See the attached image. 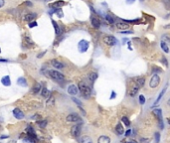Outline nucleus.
Returning a JSON list of instances; mask_svg holds the SVG:
<instances>
[{
    "mask_svg": "<svg viewBox=\"0 0 170 143\" xmlns=\"http://www.w3.org/2000/svg\"><path fill=\"white\" fill-rule=\"evenodd\" d=\"M78 88L80 89V92L84 95V96H89L90 93H91V89L90 87L85 83V81H80L79 82V85H78Z\"/></svg>",
    "mask_w": 170,
    "mask_h": 143,
    "instance_id": "obj_1",
    "label": "nucleus"
},
{
    "mask_svg": "<svg viewBox=\"0 0 170 143\" xmlns=\"http://www.w3.org/2000/svg\"><path fill=\"white\" fill-rule=\"evenodd\" d=\"M49 74H50V76H51L52 78H54L55 80L61 81V80H64V78H65V76H64L63 73H61L60 72L54 71V70L49 71Z\"/></svg>",
    "mask_w": 170,
    "mask_h": 143,
    "instance_id": "obj_2",
    "label": "nucleus"
},
{
    "mask_svg": "<svg viewBox=\"0 0 170 143\" xmlns=\"http://www.w3.org/2000/svg\"><path fill=\"white\" fill-rule=\"evenodd\" d=\"M153 113L155 116H157L158 118V124H159V128L160 129H163L164 128V124H163V119H162V112L160 109H154L153 110Z\"/></svg>",
    "mask_w": 170,
    "mask_h": 143,
    "instance_id": "obj_3",
    "label": "nucleus"
},
{
    "mask_svg": "<svg viewBox=\"0 0 170 143\" xmlns=\"http://www.w3.org/2000/svg\"><path fill=\"white\" fill-rule=\"evenodd\" d=\"M103 42L107 45V46H114L115 44H116V39L113 37V36H111V35H107V36H105V37H103Z\"/></svg>",
    "mask_w": 170,
    "mask_h": 143,
    "instance_id": "obj_4",
    "label": "nucleus"
},
{
    "mask_svg": "<svg viewBox=\"0 0 170 143\" xmlns=\"http://www.w3.org/2000/svg\"><path fill=\"white\" fill-rule=\"evenodd\" d=\"M88 42L86 41V40H81L80 42H79V44H78V47H79V51L81 52V53H85L87 51V49H88Z\"/></svg>",
    "mask_w": 170,
    "mask_h": 143,
    "instance_id": "obj_5",
    "label": "nucleus"
},
{
    "mask_svg": "<svg viewBox=\"0 0 170 143\" xmlns=\"http://www.w3.org/2000/svg\"><path fill=\"white\" fill-rule=\"evenodd\" d=\"M159 82H160V77H159V75L154 74V75L151 77L150 81H149V86H150L151 88H154V87H156V86L159 84Z\"/></svg>",
    "mask_w": 170,
    "mask_h": 143,
    "instance_id": "obj_6",
    "label": "nucleus"
},
{
    "mask_svg": "<svg viewBox=\"0 0 170 143\" xmlns=\"http://www.w3.org/2000/svg\"><path fill=\"white\" fill-rule=\"evenodd\" d=\"M81 133V125H74L71 129V134L74 137H78Z\"/></svg>",
    "mask_w": 170,
    "mask_h": 143,
    "instance_id": "obj_7",
    "label": "nucleus"
},
{
    "mask_svg": "<svg viewBox=\"0 0 170 143\" xmlns=\"http://www.w3.org/2000/svg\"><path fill=\"white\" fill-rule=\"evenodd\" d=\"M80 120H81V117L78 114H75V113L70 114V115L67 116V121H69V122H78Z\"/></svg>",
    "mask_w": 170,
    "mask_h": 143,
    "instance_id": "obj_8",
    "label": "nucleus"
},
{
    "mask_svg": "<svg viewBox=\"0 0 170 143\" xmlns=\"http://www.w3.org/2000/svg\"><path fill=\"white\" fill-rule=\"evenodd\" d=\"M78 91H79V88H78V86H77V85H75V84H71V85H69V86H68V93H69V94H71V95H75V94H77V93H78Z\"/></svg>",
    "mask_w": 170,
    "mask_h": 143,
    "instance_id": "obj_9",
    "label": "nucleus"
},
{
    "mask_svg": "<svg viewBox=\"0 0 170 143\" xmlns=\"http://www.w3.org/2000/svg\"><path fill=\"white\" fill-rule=\"evenodd\" d=\"M13 115H14V117L16 119H22V118H24V113L19 108H15L13 110Z\"/></svg>",
    "mask_w": 170,
    "mask_h": 143,
    "instance_id": "obj_10",
    "label": "nucleus"
},
{
    "mask_svg": "<svg viewBox=\"0 0 170 143\" xmlns=\"http://www.w3.org/2000/svg\"><path fill=\"white\" fill-rule=\"evenodd\" d=\"M90 22H91V25H92V27L93 28H99V26H100V21H99V19L98 18H96V17H91L90 18Z\"/></svg>",
    "mask_w": 170,
    "mask_h": 143,
    "instance_id": "obj_11",
    "label": "nucleus"
},
{
    "mask_svg": "<svg viewBox=\"0 0 170 143\" xmlns=\"http://www.w3.org/2000/svg\"><path fill=\"white\" fill-rule=\"evenodd\" d=\"M1 82H2V84H3V85H5V86H9V85L11 84L10 76H9V75H5V76H3V77L1 78Z\"/></svg>",
    "mask_w": 170,
    "mask_h": 143,
    "instance_id": "obj_12",
    "label": "nucleus"
},
{
    "mask_svg": "<svg viewBox=\"0 0 170 143\" xmlns=\"http://www.w3.org/2000/svg\"><path fill=\"white\" fill-rule=\"evenodd\" d=\"M52 65H53V67H55L56 69H63L64 68V64L63 63H61V62H59V61H57V60H52Z\"/></svg>",
    "mask_w": 170,
    "mask_h": 143,
    "instance_id": "obj_13",
    "label": "nucleus"
},
{
    "mask_svg": "<svg viewBox=\"0 0 170 143\" xmlns=\"http://www.w3.org/2000/svg\"><path fill=\"white\" fill-rule=\"evenodd\" d=\"M140 87L137 85V84H134L132 87H131V89H130V91H129V95L130 96H134V95H136V93L138 92V89H139Z\"/></svg>",
    "mask_w": 170,
    "mask_h": 143,
    "instance_id": "obj_14",
    "label": "nucleus"
},
{
    "mask_svg": "<svg viewBox=\"0 0 170 143\" xmlns=\"http://www.w3.org/2000/svg\"><path fill=\"white\" fill-rule=\"evenodd\" d=\"M63 5H65V2H64V1H56V2L52 3L50 6H51V7H55V9H59V8H61Z\"/></svg>",
    "mask_w": 170,
    "mask_h": 143,
    "instance_id": "obj_15",
    "label": "nucleus"
},
{
    "mask_svg": "<svg viewBox=\"0 0 170 143\" xmlns=\"http://www.w3.org/2000/svg\"><path fill=\"white\" fill-rule=\"evenodd\" d=\"M116 27L119 29V30H125V29H127L128 28V24H126L125 22H118V23H116Z\"/></svg>",
    "mask_w": 170,
    "mask_h": 143,
    "instance_id": "obj_16",
    "label": "nucleus"
},
{
    "mask_svg": "<svg viewBox=\"0 0 170 143\" xmlns=\"http://www.w3.org/2000/svg\"><path fill=\"white\" fill-rule=\"evenodd\" d=\"M52 23H53V26H54V29H55L56 35H57V36H60V35H61V33H62V31H61V29H60L59 25H58V24L56 23V21H54V20H52Z\"/></svg>",
    "mask_w": 170,
    "mask_h": 143,
    "instance_id": "obj_17",
    "label": "nucleus"
},
{
    "mask_svg": "<svg viewBox=\"0 0 170 143\" xmlns=\"http://www.w3.org/2000/svg\"><path fill=\"white\" fill-rule=\"evenodd\" d=\"M97 143H110V138L102 135L97 139Z\"/></svg>",
    "mask_w": 170,
    "mask_h": 143,
    "instance_id": "obj_18",
    "label": "nucleus"
},
{
    "mask_svg": "<svg viewBox=\"0 0 170 143\" xmlns=\"http://www.w3.org/2000/svg\"><path fill=\"white\" fill-rule=\"evenodd\" d=\"M35 18H36V14L30 13V14H27V15L24 17V20H25V21H27V22H32Z\"/></svg>",
    "mask_w": 170,
    "mask_h": 143,
    "instance_id": "obj_19",
    "label": "nucleus"
},
{
    "mask_svg": "<svg viewBox=\"0 0 170 143\" xmlns=\"http://www.w3.org/2000/svg\"><path fill=\"white\" fill-rule=\"evenodd\" d=\"M26 132L28 133V135H29L30 137H34V138H36V133H35L34 129H33L31 126H28V127L26 128Z\"/></svg>",
    "mask_w": 170,
    "mask_h": 143,
    "instance_id": "obj_20",
    "label": "nucleus"
},
{
    "mask_svg": "<svg viewBox=\"0 0 170 143\" xmlns=\"http://www.w3.org/2000/svg\"><path fill=\"white\" fill-rule=\"evenodd\" d=\"M115 131H116V133H117L118 135H121V134H123V132H124V128H123V126H122L120 123H118V124L116 125V127H115Z\"/></svg>",
    "mask_w": 170,
    "mask_h": 143,
    "instance_id": "obj_21",
    "label": "nucleus"
},
{
    "mask_svg": "<svg viewBox=\"0 0 170 143\" xmlns=\"http://www.w3.org/2000/svg\"><path fill=\"white\" fill-rule=\"evenodd\" d=\"M80 143H92V140L88 136H83L80 138Z\"/></svg>",
    "mask_w": 170,
    "mask_h": 143,
    "instance_id": "obj_22",
    "label": "nucleus"
},
{
    "mask_svg": "<svg viewBox=\"0 0 170 143\" xmlns=\"http://www.w3.org/2000/svg\"><path fill=\"white\" fill-rule=\"evenodd\" d=\"M17 83L19 85H21V86H27V81H26V79L24 77H19L18 80H17Z\"/></svg>",
    "mask_w": 170,
    "mask_h": 143,
    "instance_id": "obj_23",
    "label": "nucleus"
},
{
    "mask_svg": "<svg viewBox=\"0 0 170 143\" xmlns=\"http://www.w3.org/2000/svg\"><path fill=\"white\" fill-rule=\"evenodd\" d=\"M41 95L43 97H49L50 96V91L46 88V87H43L42 90H41Z\"/></svg>",
    "mask_w": 170,
    "mask_h": 143,
    "instance_id": "obj_24",
    "label": "nucleus"
},
{
    "mask_svg": "<svg viewBox=\"0 0 170 143\" xmlns=\"http://www.w3.org/2000/svg\"><path fill=\"white\" fill-rule=\"evenodd\" d=\"M96 78H97V73H95V72H90V73L88 74V79H89L91 82H93Z\"/></svg>",
    "mask_w": 170,
    "mask_h": 143,
    "instance_id": "obj_25",
    "label": "nucleus"
},
{
    "mask_svg": "<svg viewBox=\"0 0 170 143\" xmlns=\"http://www.w3.org/2000/svg\"><path fill=\"white\" fill-rule=\"evenodd\" d=\"M40 89H41V84L39 82H37V83H35V85H34L32 90H33L34 93H38V92H40Z\"/></svg>",
    "mask_w": 170,
    "mask_h": 143,
    "instance_id": "obj_26",
    "label": "nucleus"
},
{
    "mask_svg": "<svg viewBox=\"0 0 170 143\" xmlns=\"http://www.w3.org/2000/svg\"><path fill=\"white\" fill-rule=\"evenodd\" d=\"M144 82H145V79H144L143 77H141V78H138V79H136V84H137V85H138L139 87L143 86Z\"/></svg>",
    "mask_w": 170,
    "mask_h": 143,
    "instance_id": "obj_27",
    "label": "nucleus"
},
{
    "mask_svg": "<svg viewBox=\"0 0 170 143\" xmlns=\"http://www.w3.org/2000/svg\"><path fill=\"white\" fill-rule=\"evenodd\" d=\"M165 91H166V87H164V88H163V90H161V92L159 93V95H158V97H157V99H156V100H155V102H154L155 104H157V103L159 102V100L161 99V97H162V95L164 94V92H165Z\"/></svg>",
    "mask_w": 170,
    "mask_h": 143,
    "instance_id": "obj_28",
    "label": "nucleus"
},
{
    "mask_svg": "<svg viewBox=\"0 0 170 143\" xmlns=\"http://www.w3.org/2000/svg\"><path fill=\"white\" fill-rule=\"evenodd\" d=\"M160 46H161V49L165 52V53H168L169 52V49H168V46L165 44V42H161V44H160Z\"/></svg>",
    "mask_w": 170,
    "mask_h": 143,
    "instance_id": "obj_29",
    "label": "nucleus"
},
{
    "mask_svg": "<svg viewBox=\"0 0 170 143\" xmlns=\"http://www.w3.org/2000/svg\"><path fill=\"white\" fill-rule=\"evenodd\" d=\"M54 101H55L54 96H53V95H50V96L48 97V100H47V105H53V104H54Z\"/></svg>",
    "mask_w": 170,
    "mask_h": 143,
    "instance_id": "obj_30",
    "label": "nucleus"
},
{
    "mask_svg": "<svg viewBox=\"0 0 170 143\" xmlns=\"http://www.w3.org/2000/svg\"><path fill=\"white\" fill-rule=\"evenodd\" d=\"M121 120H122V122L124 123V125H125V126H129V125H130V121H129V119H128L127 117L123 116V117L121 118Z\"/></svg>",
    "mask_w": 170,
    "mask_h": 143,
    "instance_id": "obj_31",
    "label": "nucleus"
},
{
    "mask_svg": "<svg viewBox=\"0 0 170 143\" xmlns=\"http://www.w3.org/2000/svg\"><path fill=\"white\" fill-rule=\"evenodd\" d=\"M105 19L107 20V22H108L109 24H113V23H114V20H113V18H112L110 15H106V16H105Z\"/></svg>",
    "mask_w": 170,
    "mask_h": 143,
    "instance_id": "obj_32",
    "label": "nucleus"
},
{
    "mask_svg": "<svg viewBox=\"0 0 170 143\" xmlns=\"http://www.w3.org/2000/svg\"><path fill=\"white\" fill-rule=\"evenodd\" d=\"M38 124H39V126H40V127H42V128H45V127H46V125H47V120L38 121Z\"/></svg>",
    "mask_w": 170,
    "mask_h": 143,
    "instance_id": "obj_33",
    "label": "nucleus"
},
{
    "mask_svg": "<svg viewBox=\"0 0 170 143\" xmlns=\"http://www.w3.org/2000/svg\"><path fill=\"white\" fill-rule=\"evenodd\" d=\"M170 42V36L168 34H165V35H163L162 36V42Z\"/></svg>",
    "mask_w": 170,
    "mask_h": 143,
    "instance_id": "obj_34",
    "label": "nucleus"
},
{
    "mask_svg": "<svg viewBox=\"0 0 170 143\" xmlns=\"http://www.w3.org/2000/svg\"><path fill=\"white\" fill-rule=\"evenodd\" d=\"M154 138H155V143H159V140H160V134H159L158 132H155Z\"/></svg>",
    "mask_w": 170,
    "mask_h": 143,
    "instance_id": "obj_35",
    "label": "nucleus"
},
{
    "mask_svg": "<svg viewBox=\"0 0 170 143\" xmlns=\"http://www.w3.org/2000/svg\"><path fill=\"white\" fill-rule=\"evenodd\" d=\"M139 102H140V104H144L145 103V98H144L143 95H139Z\"/></svg>",
    "mask_w": 170,
    "mask_h": 143,
    "instance_id": "obj_36",
    "label": "nucleus"
},
{
    "mask_svg": "<svg viewBox=\"0 0 170 143\" xmlns=\"http://www.w3.org/2000/svg\"><path fill=\"white\" fill-rule=\"evenodd\" d=\"M73 100L76 102V104L77 105H79V106H82V102L79 100V99H77V98H75V97H73Z\"/></svg>",
    "mask_w": 170,
    "mask_h": 143,
    "instance_id": "obj_37",
    "label": "nucleus"
},
{
    "mask_svg": "<svg viewBox=\"0 0 170 143\" xmlns=\"http://www.w3.org/2000/svg\"><path fill=\"white\" fill-rule=\"evenodd\" d=\"M36 26H37V22H35V21L30 22V24H29V27H30V28H32V27H36Z\"/></svg>",
    "mask_w": 170,
    "mask_h": 143,
    "instance_id": "obj_38",
    "label": "nucleus"
},
{
    "mask_svg": "<svg viewBox=\"0 0 170 143\" xmlns=\"http://www.w3.org/2000/svg\"><path fill=\"white\" fill-rule=\"evenodd\" d=\"M120 33H121V34H133V32H132V31H130V30H127V31L123 30V31H121Z\"/></svg>",
    "mask_w": 170,
    "mask_h": 143,
    "instance_id": "obj_39",
    "label": "nucleus"
},
{
    "mask_svg": "<svg viewBox=\"0 0 170 143\" xmlns=\"http://www.w3.org/2000/svg\"><path fill=\"white\" fill-rule=\"evenodd\" d=\"M130 134H131V130H130V129L127 130V131L125 132V136H130Z\"/></svg>",
    "mask_w": 170,
    "mask_h": 143,
    "instance_id": "obj_40",
    "label": "nucleus"
},
{
    "mask_svg": "<svg viewBox=\"0 0 170 143\" xmlns=\"http://www.w3.org/2000/svg\"><path fill=\"white\" fill-rule=\"evenodd\" d=\"M4 4H5V1H4V0H0V8H1V7H3V6H4Z\"/></svg>",
    "mask_w": 170,
    "mask_h": 143,
    "instance_id": "obj_41",
    "label": "nucleus"
},
{
    "mask_svg": "<svg viewBox=\"0 0 170 143\" xmlns=\"http://www.w3.org/2000/svg\"><path fill=\"white\" fill-rule=\"evenodd\" d=\"M127 45H128V50H130V51H131V50H132V48H131V43H130L129 41L127 42Z\"/></svg>",
    "mask_w": 170,
    "mask_h": 143,
    "instance_id": "obj_42",
    "label": "nucleus"
},
{
    "mask_svg": "<svg viewBox=\"0 0 170 143\" xmlns=\"http://www.w3.org/2000/svg\"><path fill=\"white\" fill-rule=\"evenodd\" d=\"M115 95H116V93H115L114 91H112V92H111V96H110V98H111V99H112V98H114V97H115Z\"/></svg>",
    "mask_w": 170,
    "mask_h": 143,
    "instance_id": "obj_43",
    "label": "nucleus"
},
{
    "mask_svg": "<svg viewBox=\"0 0 170 143\" xmlns=\"http://www.w3.org/2000/svg\"><path fill=\"white\" fill-rule=\"evenodd\" d=\"M134 1H135V0H126L127 4H132V3H134Z\"/></svg>",
    "mask_w": 170,
    "mask_h": 143,
    "instance_id": "obj_44",
    "label": "nucleus"
},
{
    "mask_svg": "<svg viewBox=\"0 0 170 143\" xmlns=\"http://www.w3.org/2000/svg\"><path fill=\"white\" fill-rule=\"evenodd\" d=\"M141 142L148 143V142H149V139H141Z\"/></svg>",
    "mask_w": 170,
    "mask_h": 143,
    "instance_id": "obj_45",
    "label": "nucleus"
},
{
    "mask_svg": "<svg viewBox=\"0 0 170 143\" xmlns=\"http://www.w3.org/2000/svg\"><path fill=\"white\" fill-rule=\"evenodd\" d=\"M8 137H9L8 135H3V136H1L0 138H1V139H5V138H8Z\"/></svg>",
    "mask_w": 170,
    "mask_h": 143,
    "instance_id": "obj_46",
    "label": "nucleus"
},
{
    "mask_svg": "<svg viewBox=\"0 0 170 143\" xmlns=\"http://www.w3.org/2000/svg\"><path fill=\"white\" fill-rule=\"evenodd\" d=\"M167 104H168V105L170 106V98L168 99V100H167Z\"/></svg>",
    "mask_w": 170,
    "mask_h": 143,
    "instance_id": "obj_47",
    "label": "nucleus"
},
{
    "mask_svg": "<svg viewBox=\"0 0 170 143\" xmlns=\"http://www.w3.org/2000/svg\"><path fill=\"white\" fill-rule=\"evenodd\" d=\"M0 62H7L6 60H2V59H0Z\"/></svg>",
    "mask_w": 170,
    "mask_h": 143,
    "instance_id": "obj_48",
    "label": "nucleus"
},
{
    "mask_svg": "<svg viewBox=\"0 0 170 143\" xmlns=\"http://www.w3.org/2000/svg\"><path fill=\"white\" fill-rule=\"evenodd\" d=\"M168 123H169V125H170V119H168Z\"/></svg>",
    "mask_w": 170,
    "mask_h": 143,
    "instance_id": "obj_49",
    "label": "nucleus"
},
{
    "mask_svg": "<svg viewBox=\"0 0 170 143\" xmlns=\"http://www.w3.org/2000/svg\"><path fill=\"white\" fill-rule=\"evenodd\" d=\"M0 53H1V49H0Z\"/></svg>",
    "mask_w": 170,
    "mask_h": 143,
    "instance_id": "obj_50",
    "label": "nucleus"
}]
</instances>
